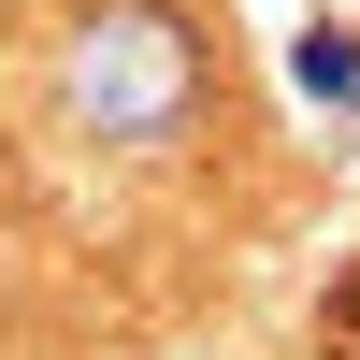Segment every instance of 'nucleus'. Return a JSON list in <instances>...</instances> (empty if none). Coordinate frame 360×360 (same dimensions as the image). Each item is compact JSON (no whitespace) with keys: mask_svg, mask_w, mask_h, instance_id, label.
Returning a JSON list of instances; mask_svg holds the SVG:
<instances>
[{"mask_svg":"<svg viewBox=\"0 0 360 360\" xmlns=\"http://www.w3.org/2000/svg\"><path fill=\"white\" fill-rule=\"evenodd\" d=\"M173 101H188V44L159 15H101L72 44V115L86 130H173Z\"/></svg>","mask_w":360,"mask_h":360,"instance_id":"obj_1","label":"nucleus"},{"mask_svg":"<svg viewBox=\"0 0 360 360\" xmlns=\"http://www.w3.org/2000/svg\"><path fill=\"white\" fill-rule=\"evenodd\" d=\"M317 360H360V259L332 274V303H317Z\"/></svg>","mask_w":360,"mask_h":360,"instance_id":"obj_2","label":"nucleus"}]
</instances>
